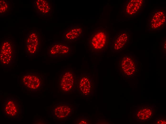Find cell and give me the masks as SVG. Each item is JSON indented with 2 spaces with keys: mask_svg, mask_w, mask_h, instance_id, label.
Returning a JSON list of instances; mask_svg holds the SVG:
<instances>
[{
  "mask_svg": "<svg viewBox=\"0 0 166 124\" xmlns=\"http://www.w3.org/2000/svg\"><path fill=\"white\" fill-rule=\"evenodd\" d=\"M110 34L106 26L95 29L87 39V46L92 53L99 55L104 52L110 45Z\"/></svg>",
  "mask_w": 166,
  "mask_h": 124,
  "instance_id": "cell-1",
  "label": "cell"
},
{
  "mask_svg": "<svg viewBox=\"0 0 166 124\" xmlns=\"http://www.w3.org/2000/svg\"><path fill=\"white\" fill-rule=\"evenodd\" d=\"M16 46L14 41L11 38L5 39L0 45V65L4 67L11 66L16 59Z\"/></svg>",
  "mask_w": 166,
  "mask_h": 124,
  "instance_id": "cell-2",
  "label": "cell"
},
{
  "mask_svg": "<svg viewBox=\"0 0 166 124\" xmlns=\"http://www.w3.org/2000/svg\"><path fill=\"white\" fill-rule=\"evenodd\" d=\"M25 54L30 58L38 54L41 51L42 39L40 33L36 30L30 31L26 35Z\"/></svg>",
  "mask_w": 166,
  "mask_h": 124,
  "instance_id": "cell-3",
  "label": "cell"
},
{
  "mask_svg": "<svg viewBox=\"0 0 166 124\" xmlns=\"http://www.w3.org/2000/svg\"><path fill=\"white\" fill-rule=\"evenodd\" d=\"M72 52V47L63 41L51 43L47 49V54L50 57L57 58L67 57Z\"/></svg>",
  "mask_w": 166,
  "mask_h": 124,
  "instance_id": "cell-4",
  "label": "cell"
},
{
  "mask_svg": "<svg viewBox=\"0 0 166 124\" xmlns=\"http://www.w3.org/2000/svg\"><path fill=\"white\" fill-rule=\"evenodd\" d=\"M21 81L23 87L31 91L37 90L41 87L42 84L41 75L36 72H27L23 73Z\"/></svg>",
  "mask_w": 166,
  "mask_h": 124,
  "instance_id": "cell-5",
  "label": "cell"
},
{
  "mask_svg": "<svg viewBox=\"0 0 166 124\" xmlns=\"http://www.w3.org/2000/svg\"><path fill=\"white\" fill-rule=\"evenodd\" d=\"M3 111L5 115L9 118H18L20 111V103L14 98H7L4 100L3 105Z\"/></svg>",
  "mask_w": 166,
  "mask_h": 124,
  "instance_id": "cell-6",
  "label": "cell"
},
{
  "mask_svg": "<svg viewBox=\"0 0 166 124\" xmlns=\"http://www.w3.org/2000/svg\"><path fill=\"white\" fill-rule=\"evenodd\" d=\"M83 31V29L81 26H71L64 32L63 41L69 43L76 41L81 37Z\"/></svg>",
  "mask_w": 166,
  "mask_h": 124,
  "instance_id": "cell-7",
  "label": "cell"
},
{
  "mask_svg": "<svg viewBox=\"0 0 166 124\" xmlns=\"http://www.w3.org/2000/svg\"><path fill=\"white\" fill-rule=\"evenodd\" d=\"M120 68L126 75L130 76L135 73L136 69V63L131 56H126L121 59Z\"/></svg>",
  "mask_w": 166,
  "mask_h": 124,
  "instance_id": "cell-8",
  "label": "cell"
},
{
  "mask_svg": "<svg viewBox=\"0 0 166 124\" xmlns=\"http://www.w3.org/2000/svg\"><path fill=\"white\" fill-rule=\"evenodd\" d=\"M74 80L72 71L70 70L65 71L60 78L59 86L61 89L65 92L71 90L73 88Z\"/></svg>",
  "mask_w": 166,
  "mask_h": 124,
  "instance_id": "cell-9",
  "label": "cell"
},
{
  "mask_svg": "<svg viewBox=\"0 0 166 124\" xmlns=\"http://www.w3.org/2000/svg\"><path fill=\"white\" fill-rule=\"evenodd\" d=\"M129 37V35L126 31L120 32L112 41V49L115 52L122 50L127 43Z\"/></svg>",
  "mask_w": 166,
  "mask_h": 124,
  "instance_id": "cell-10",
  "label": "cell"
},
{
  "mask_svg": "<svg viewBox=\"0 0 166 124\" xmlns=\"http://www.w3.org/2000/svg\"><path fill=\"white\" fill-rule=\"evenodd\" d=\"M143 5V0H130L126 3L123 8L124 14L126 16L135 15L142 9Z\"/></svg>",
  "mask_w": 166,
  "mask_h": 124,
  "instance_id": "cell-11",
  "label": "cell"
},
{
  "mask_svg": "<svg viewBox=\"0 0 166 124\" xmlns=\"http://www.w3.org/2000/svg\"><path fill=\"white\" fill-rule=\"evenodd\" d=\"M34 11L39 15L42 16H49L52 12L50 3L48 0H34L33 2Z\"/></svg>",
  "mask_w": 166,
  "mask_h": 124,
  "instance_id": "cell-12",
  "label": "cell"
},
{
  "mask_svg": "<svg viewBox=\"0 0 166 124\" xmlns=\"http://www.w3.org/2000/svg\"><path fill=\"white\" fill-rule=\"evenodd\" d=\"M166 15L163 10L157 11L154 13L150 20V26L153 29L161 27L165 23Z\"/></svg>",
  "mask_w": 166,
  "mask_h": 124,
  "instance_id": "cell-13",
  "label": "cell"
},
{
  "mask_svg": "<svg viewBox=\"0 0 166 124\" xmlns=\"http://www.w3.org/2000/svg\"><path fill=\"white\" fill-rule=\"evenodd\" d=\"M71 111V108L66 105H60L54 109V114L58 118L63 119L68 116Z\"/></svg>",
  "mask_w": 166,
  "mask_h": 124,
  "instance_id": "cell-14",
  "label": "cell"
},
{
  "mask_svg": "<svg viewBox=\"0 0 166 124\" xmlns=\"http://www.w3.org/2000/svg\"><path fill=\"white\" fill-rule=\"evenodd\" d=\"M78 86L80 90L86 94L89 92L91 87V80L88 76H83L80 77Z\"/></svg>",
  "mask_w": 166,
  "mask_h": 124,
  "instance_id": "cell-15",
  "label": "cell"
},
{
  "mask_svg": "<svg viewBox=\"0 0 166 124\" xmlns=\"http://www.w3.org/2000/svg\"><path fill=\"white\" fill-rule=\"evenodd\" d=\"M10 2L5 0H0V16H7L11 10Z\"/></svg>",
  "mask_w": 166,
  "mask_h": 124,
  "instance_id": "cell-16",
  "label": "cell"
},
{
  "mask_svg": "<svg viewBox=\"0 0 166 124\" xmlns=\"http://www.w3.org/2000/svg\"><path fill=\"white\" fill-rule=\"evenodd\" d=\"M79 124H87V123L85 121H81V122L79 123Z\"/></svg>",
  "mask_w": 166,
  "mask_h": 124,
  "instance_id": "cell-17",
  "label": "cell"
}]
</instances>
